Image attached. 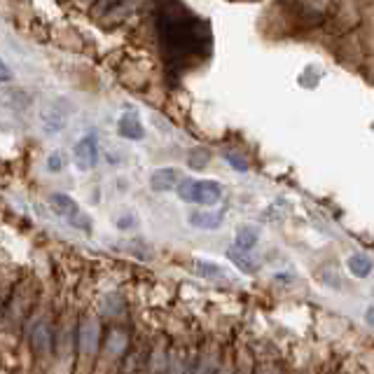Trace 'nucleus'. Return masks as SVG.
I'll return each instance as SVG.
<instances>
[{
    "label": "nucleus",
    "instance_id": "obj_16",
    "mask_svg": "<svg viewBox=\"0 0 374 374\" xmlns=\"http://www.w3.org/2000/svg\"><path fill=\"white\" fill-rule=\"evenodd\" d=\"M12 80V70L8 68V63H3V59H0V82H8Z\"/></svg>",
    "mask_w": 374,
    "mask_h": 374
},
{
    "label": "nucleus",
    "instance_id": "obj_3",
    "mask_svg": "<svg viewBox=\"0 0 374 374\" xmlns=\"http://www.w3.org/2000/svg\"><path fill=\"white\" fill-rule=\"evenodd\" d=\"M98 157V143H96V136L87 134L85 138H80L75 143V164L80 171H89L94 169Z\"/></svg>",
    "mask_w": 374,
    "mask_h": 374
},
{
    "label": "nucleus",
    "instance_id": "obj_18",
    "mask_svg": "<svg viewBox=\"0 0 374 374\" xmlns=\"http://www.w3.org/2000/svg\"><path fill=\"white\" fill-rule=\"evenodd\" d=\"M365 320H367V323L372 325V309H367V313H365Z\"/></svg>",
    "mask_w": 374,
    "mask_h": 374
},
{
    "label": "nucleus",
    "instance_id": "obj_9",
    "mask_svg": "<svg viewBox=\"0 0 374 374\" xmlns=\"http://www.w3.org/2000/svg\"><path fill=\"white\" fill-rule=\"evenodd\" d=\"M225 216L222 213H192L189 216V222L199 229H218L222 225Z\"/></svg>",
    "mask_w": 374,
    "mask_h": 374
},
{
    "label": "nucleus",
    "instance_id": "obj_6",
    "mask_svg": "<svg viewBox=\"0 0 374 374\" xmlns=\"http://www.w3.org/2000/svg\"><path fill=\"white\" fill-rule=\"evenodd\" d=\"M150 187L154 192H169L171 187H178V171L176 169H157L150 176Z\"/></svg>",
    "mask_w": 374,
    "mask_h": 374
},
{
    "label": "nucleus",
    "instance_id": "obj_10",
    "mask_svg": "<svg viewBox=\"0 0 374 374\" xmlns=\"http://www.w3.org/2000/svg\"><path fill=\"white\" fill-rule=\"evenodd\" d=\"M349 269H351V274L353 276H358V278H365V276H370V271H372V260H370V255H365V253H355L349 258Z\"/></svg>",
    "mask_w": 374,
    "mask_h": 374
},
{
    "label": "nucleus",
    "instance_id": "obj_15",
    "mask_svg": "<svg viewBox=\"0 0 374 374\" xmlns=\"http://www.w3.org/2000/svg\"><path fill=\"white\" fill-rule=\"evenodd\" d=\"M199 271L204 276H222V269L216 264H199Z\"/></svg>",
    "mask_w": 374,
    "mask_h": 374
},
{
    "label": "nucleus",
    "instance_id": "obj_4",
    "mask_svg": "<svg viewBox=\"0 0 374 374\" xmlns=\"http://www.w3.org/2000/svg\"><path fill=\"white\" fill-rule=\"evenodd\" d=\"M117 134L127 141H141L145 138V127L141 122V115L136 110H124L117 120Z\"/></svg>",
    "mask_w": 374,
    "mask_h": 374
},
{
    "label": "nucleus",
    "instance_id": "obj_13",
    "mask_svg": "<svg viewBox=\"0 0 374 374\" xmlns=\"http://www.w3.org/2000/svg\"><path fill=\"white\" fill-rule=\"evenodd\" d=\"M225 159H229V162L234 164V169H236V171H248V162H246V159H241L239 154L225 152Z\"/></svg>",
    "mask_w": 374,
    "mask_h": 374
},
{
    "label": "nucleus",
    "instance_id": "obj_14",
    "mask_svg": "<svg viewBox=\"0 0 374 374\" xmlns=\"http://www.w3.org/2000/svg\"><path fill=\"white\" fill-rule=\"evenodd\" d=\"M47 169L52 171V174H56V171H61L63 169V157L59 152H54L52 154L50 159H47Z\"/></svg>",
    "mask_w": 374,
    "mask_h": 374
},
{
    "label": "nucleus",
    "instance_id": "obj_11",
    "mask_svg": "<svg viewBox=\"0 0 374 374\" xmlns=\"http://www.w3.org/2000/svg\"><path fill=\"white\" fill-rule=\"evenodd\" d=\"M227 258H229L236 267H239V269H243V271H255V264H253V262H248L251 258H246V255H243L241 251H236V248H229V251H227Z\"/></svg>",
    "mask_w": 374,
    "mask_h": 374
},
{
    "label": "nucleus",
    "instance_id": "obj_12",
    "mask_svg": "<svg viewBox=\"0 0 374 374\" xmlns=\"http://www.w3.org/2000/svg\"><path fill=\"white\" fill-rule=\"evenodd\" d=\"M33 340H35V346H40V342H43V351H47V340H50V332H47L45 325H40V328H35L33 332Z\"/></svg>",
    "mask_w": 374,
    "mask_h": 374
},
{
    "label": "nucleus",
    "instance_id": "obj_8",
    "mask_svg": "<svg viewBox=\"0 0 374 374\" xmlns=\"http://www.w3.org/2000/svg\"><path fill=\"white\" fill-rule=\"evenodd\" d=\"M260 241V231L258 227H241L236 231V239H234V248L241 253H248L255 248V243Z\"/></svg>",
    "mask_w": 374,
    "mask_h": 374
},
{
    "label": "nucleus",
    "instance_id": "obj_5",
    "mask_svg": "<svg viewBox=\"0 0 374 374\" xmlns=\"http://www.w3.org/2000/svg\"><path fill=\"white\" fill-rule=\"evenodd\" d=\"M77 346L85 355H92L98 346V323L94 318H85L77 330Z\"/></svg>",
    "mask_w": 374,
    "mask_h": 374
},
{
    "label": "nucleus",
    "instance_id": "obj_2",
    "mask_svg": "<svg viewBox=\"0 0 374 374\" xmlns=\"http://www.w3.org/2000/svg\"><path fill=\"white\" fill-rule=\"evenodd\" d=\"M176 189H178V197L183 201H192V204H204V206L216 204V201L222 197L220 183L216 180H192V178H187V180H183Z\"/></svg>",
    "mask_w": 374,
    "mask_h": 374
},
{
    "label": "nucleus",
    "instance_id": "obj_17",
    "mask_svg": "<svg viewBox=\"0 0 374 374\" xmlns=\"http://www.w3.org/2000/svg\"><path fill=\"white\" fill-rule=\"evenodd\" d=\"M120 229H127V227H132V218H122L120 225H117Z\"/></svg>",
    "mask_w": 374,
    "mask_h": 374
},
{
    "label": "nucleus",
    "instance_id": "obj_7",
    "mask_svg": "<svg viewBox=\"0 0 374 374\" xmlns=\"http://www.w3.org/2000/svg\"><path fill=\"white\" fill-rule=\"evenodd\" d=\"M50 209L56 213V216H61V218H75L77 213V204H75V199L73 197H68V194H52L50 197Z\"/></svg>",
    "mask_w": 374,
    "mask_h": 374
},
{
    "label": "nucleus",
    "instance_id": "obj_1",
    "mask_svg": "<svg viewBox=\"0 0 374 374\" xmlns=\"http://www.w3.org/2000/svg\"><path fill=\"white\" fill-rule=\"evenodd\" d=\"M157 33L164 56L176 68L192 66L211 50V26L180 3H164L159 8Z\"/></svg>",
    "mask_w": 374,
    "mask_h": 374
}]
</instances>
